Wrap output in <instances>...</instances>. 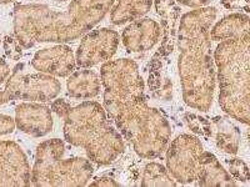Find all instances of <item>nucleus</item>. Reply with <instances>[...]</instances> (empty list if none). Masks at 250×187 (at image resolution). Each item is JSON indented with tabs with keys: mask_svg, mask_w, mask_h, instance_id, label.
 Here are the masks:
<instances>
[{
	"mask_svg": "<svg viewBox=\"0 0 250 187\" xmlns=\"http://www.w3.org/2000/svg\"><path fill=\"white\" fill-rule=\"evenodd\" d=\"M203 145L195 136L183 133L167 148V168L178 184H193L196 180Z\"/></svg>",
	"mask_w": 250,
	"mask_h": 187,
	"instance_id": "8",
	"label": "nucleus"
},
{
	"mask_svg": "<svg viewBox=\"0 0 250 187\" xmlns=\"http://www.w3.org/2000/svg\"><path fill=\"white\" fill-rule=\"evenodd\" d=\"M70 104L66 102L64 99H58L53 102V105H51V112H55L59 117L64 119L65 115L68 113V111L70 110Z\"/></svg>",
	"mask_w": 250,
	"mask_h": 187,
	"instance_id": "25",
	"label": "nucleus"
},
{
	"mask_svg": "<svg viewBox=\"0 0 250 187\" xmlns=\"http://www.w3.org/2000/svg\"><path fill=\"white\" fill-rule=\"evenodd\" d=\"M224 8L229 10H240L249 13V0H222Z\"/></svg>",
	"mask_w": 250,
	"mask_h": 187,
	"instance_id": "24",
	"label": "nucleus"
},
{
	"mask_svg": "<svg viewBox=\"0 0 250 187\" xmlns=\"http://www.w3.org/2000/svg\"><path fill=\"white\" fill-rule=\"evenodd\" d=\"M162 34V26L155 20L140 18L123 30L122 41L129 53H145L158 44Z\"/></svg>",
	"mask_w": 250,
	"mask_h": 187,
	"instance_id": "13",
	"label": "nucleus"
},
{
	"mask_svg": "<svg viewBox=\"0 0 250 187\" xmlns=\"http://www.w3.org/2000/svg\"><path fill=\"white\" fill-rule=\"evenodd\" d=\"M115 0H71L65 10L44 4H17L14 37L29 49L37 43L65 44L84 37L111 10Z\"/></svg>",
	"mask_w": 250,
	"mask_h": 187,
	"instance_id": "3",
	"label": "nucleus"
},
{
	"mask_svg": "<svg viewBox=\"0 0 250 187\" xmlns=\"http://www.w3.org/2000/svg\"><path fill=\"white\" fill-rule=\"evenodd\" d=\"M184 122L196 135H200L203 137L213 136V125H211V121L205 117L199 116L196 113L188 112L184 115Z\"/></svg>",
	"mask_w": 250,
	"mask_h": 187,
	"instance_id": "20",
	"label": "nucleus"
},
{
	"mask_svg": "<svg viewBox=\"0 0 250 187\" xmlns=\"http://www.w3.org/2000/svg\"><path fill=\"white\" fill-rule=\"evenodd\" d=\"M65 144L51 139L38 145L31 185L35 187H83L93 176L90 161L83 157H64Z\"/></svg>",
	"mask_w": 250,
	"mask_h": 187,
	"instance_id": "6",
	"label": "nucleus"
},
{
	"mask_svg": "<svg viewBox=\"0 0 250 187\" xmlns=\"http://www.w3.org/2000/svg\"><path fill=\"white\" fill-rule=\"evenodd\" d=\"M182 5L189 6V8H203V6H208L213 0H175Z\"/></svg>",
	"mask_w": 250,
	"mask_h": 187,
	"instance_id": "27",
	"label": "nucleus"
},
{
	"mask_svg": "<svg viewBox=\"0 0 250 187\" xmlns=\"http://www.w3.org/2000/svg\"><path fill=\"white\" fill-rule=\"evenodd\" d=\"M229 166V173L234 180H238L240 182H248L249 181L250 173L248 165L245 164L243 160L240 159H233L228 162Z\"/></svg>",
	"mask_w": 250,
	"mask_h": 187,
	"instance_id": "21",
	"label": "nucleus"
},
{
	"mask_svg": "<svg viewBox=\"0 0 250 187\" xmlns=\"http://www.w3.org/2000/svg\"><path fill=\"white\" fill-rule=\"evenodd\" d=\"M196 185L202 187H235V180L211 152L203 151L200 156Z\"/></svg>",
	"mask_w": 250,
	"mask_h": 187,
	"instance_id": "14",
	"label": "nucleus"
},
{
	"mask_svg": "<svg viewBox=\"0 0 250 187\" xmlns=\"http://www.w3.org/2000/svg\"><path fill=\"white\" fill-rule=\"evenodd\" d=\"M102 80L93 70L83 69L73 71L66 81L68 95L73 99L88 100L97 97L100 93Z\"/></svg>",
	"mask_w": 250,
	"mask_h": 187,
	"instance_id": "15",
	"label": "nucleus"
},
{
	"mask_svg": "<svg viewBox=\"0 0 250 187\" xmlns=\"http://www.w3.org/2000/svg\"><path fill=\"white\" fill-rule=\"evenodd\" d=\"M15 125L21 132L43 137L53 130L51 109L39 102H23L15 109Z\"/></svg>",
	"mask_w": 250,
	"mask_h": 187,
	"instance_id": "12",
	"label": "nucleus"
},
{
	"mask_svg": "<svg viewBox=\"0 0 250 187\" xmlns=\"http://www.w3.org/2000/svg\"><path fill=\"white\" fill-rule=\"evenodd\" d=\"M55 1H66V0H55Z\"/></svg>",
	"mask_w": 250,
	"mask_h": 187,
	"instance_id": "30",
	"label": "nucleus"
},
{
	"mask_svg": "<svg viewBox=\"0 0 250 187\" xmlns=\"http://www.w3.org/2000/svg\"><path fill=\"white\" fill-rule=\"evenodd\" d=\"M30 185V165L23 149L14 141H0V187Z\"/></svg>",
	"mask_w": 250,
	"mask_h": 187,
	"instance_id": "10",
	"label": "nucleus"
},
{
	"mask_svg": "<svg viewBox=\"0 0 250 187\" xmlns=\"http://www.w3.org/2000/svg\"><path fill=\"white\" fill-rule=\"evenodd\" d=\"M15 128H17V125H15L14 119H12L8 115L0 113V136L12 133L15 130Z\"/></svg>",
	"mask_w": 250,
	"mask_h": 187,
	"instance_id": "23",
	"label": "nucleus"
},
{
	"mask_svg": "<svg viewBox=\"0 0 250 187\" xmlns=\"http://www.w3.org/2000/svg\"><path fill=\"white\" fill-rule=\"evenodd\" d=\"M91 187H119L122 185L119 182H117L113 177L110 176H102V177H98V179L94 180L90 184Z\"/></svg>",
	"mask_w": 250,
	"mask_h": 187,
	"instance_id": "26",
	"label": "nucleus"
},
{
	"mask_svg": "<svg viewBox=\"0 0 250 187\" xmlns=\"http://www.w3.org/2000/svg\"><path fill=\"white\" fill-rule=\"evenodd\" d=\"M143 187H163V186H178V182L173 179V176L168 168L159 162H149L144 168L142 177Z\"/></svg>",
	"mask_w": 250,
	"mask_h": 187,
	"instance_id": "19",
	"label": "nucleus"
},
{
	"mask_svg": "<svg viewBox=\"0 0 250 187\" xmlns=\"http://www.w3.org/2000/svg\"><path fill=\"white\" fill-rule=\"evenodd\" d=\"M64 137L69 144L82 148L88 159L98 165H110L125 150L123 136L97 101L70 108L64 117Z\"/></svg>",
	"mask_w": 250,
	"mask_h": 187,
	"instance_id": "5",
	"label": "nucleus"
},
{
	"mask_svg": "<svg viewBox=\"0 0 250 187\" xmlns=\"http://www.w3.org/2000/svg\"><path fill=\"white\" fill-rule=\"evenodd\" d=\"M13 0H0V3H10Z\"/></svg>",
	"mask_w": 250,
	"mask_h": 187,
	"instance_id": "29",
	"label": "nucleus"
},
{
	"mask_svg": "<svg viewBox=\"0 0 250 187\" xmlns=\"http://www.w3.org/2000/svg\"><path fill=\"white\" fill-rule=\"evenodd\" d=\"M245 34H250V19L244 13L227 15L210 28V39L214 41L233 39Z\"/></svg>",
	"mask_w": 250,
	"mask_h": 187,
	"instance_id": "16",
	"label": "nucleus"
},
{
	"mask_svg": "<svg viewBox=\"0 0 250 187\" xmlns=\"http://www.w3.org/2000/svg\"><path fill=\"white\" fill-rule=\"evenodd\" d=\"M0 40H1V39H0Z\"/></svg>",
	"mask_w": 250,
	"mask_h": 187,
	"instance_id": "31",
	"label": "nucleus"
},
{
	"mask_svg": "<svg viewBox=\"0 0 250 187\" xmlns=\"http://www.w3.org/2000/svg\"><path fill=\"white\" fill-rule=\"evenodd\" d=\"M110 13V21L114 25L131 23L150 12L154 0H115Z\"/></svg>",
	"mask_w": 250,
	"mask_h": 187,
	"instance_id": "18",
	"label": "nucleus"
},
{
	"mask_svg": "<svg viewBox=\"0 0 250 187\" xmlns=\"http://www.w3.org/2000/svg\"><path fill=\"white\" fill-rule=\"evenodd\" d=\"M219 105L242 124L250 122V34L219 41L214 51Z\"/></svg>",
	"mask_w": 250,
	"mask_h": 187,
	"instance_id": "4",
	"label": "nucleus"
},
{
	"mask_svg": "<svg viewBox=\"0 0 250 187\" xmlns=\"http://www.w3.org/2000/svg\"><path fill=\"white\" fill-rule=\"evenodd\" d=\"M216 14L218 10L213 6L196 8L183 15L178 29V70L183 99L189 108L202 112L210 110L216 86L210 39Z\"/></svg>",
	"mask_w": 250,
	"mask_h": 187,
	"instance_id": "2",
	"label": "nucleus"
},
{
	"mask_svg": "<svg viewBox=\"0 0 250 187\" xmlns=\"http://www.w3.org/2000/svg\"><path fill=\"white\" fill-rule=\"evenodd\" d=\"M213 136L216 146L228 155H235L240 144V131L235 125L224 116H215L211 119Z\"/></svg>",
	"mask_w": 250,
	"mask_h": 187,
	"instance_id": "17",
	"label": "nucleus"
},
{
	"mask_svg": "<svg viewBox=\"0 0 250 187\" xmlns=\"http://www.w3.org/2000/svg\"><path fill=\"white\" fill-rule=\"evenodd\" d=\"M104 110L143 159H158L167 151L171 129L164 113L148 105L138 64L131 59L109 60L100 70Z\"/></svg>",
	"mask_w": 250,
	"mask_h": 187,
	"instance_id": "1",
	"label": "nucleus"
},
{
	"mask_svg": "<svg viewBox=\"0 0 250 187\" xmlns=\"http://www.w3.org/2000/svg\"><path fill=\"white\" fill-rule=\"evenodd\" d=\"M62 91V84L57 77L44 73L24 74V64L20 62L13 69L0 91V105L13 100L30 102H46L54 100Z\"/></svg>",
	"mask_w": 250,
	"mask_h": 187,
	"instance_id": "7",
	"label": "nucleus"
},
{
	"mask_svg": "<svg viewBox=\"0 0 250 187\" xmlns=\"http://www.w3.org/2000/svg\"><path fill=\"white\" fill-rule=\"evenodd\" d=\"M31 65L39 73L54 77H65L75 70V54L65 44H58L51 48L37 51L31 60Z\"/></svg>",
	"mask_w": 250,
	"mask_h": 187,
	"instance_id": "11",
	"label": "nucleus"
},
{
	"mask_svg": "<svg viewBox=\"0 0 250 187\" xmlns=\"http://www.w3.org/2000/svg\"><path fill=\"white\" fill-rule=\"evenodd\" d=\"M119 41V34L113 29L102 28L89 31L78 46L75 54L77 66L89 69L109 61L117 53Z\"/></svg>",
	"mask_w": 250,
	"mask_h": 187,
	"instance_id": "9",
	"label": "nucleus"
},
{
	"mask_svg": "<svg viewBox=\"0 0 250 187\" xmlns=\"http://www.w3.org/2000/svg\"><path fill=\"white\" fill-rule=\"evenodd\" d=\"M10 75V68H9L8 62L5 60L0 59V85L5 81Z\"/></svg>",
	"mask_w": 250,
	"mask_h": 187,
	"instance_id": "28",
	"label": "nucleus"
},
{
	"mask_svg": "<svg viewBox=\"0 0 250 187\" xmlns=\"http://www.w3.org/2000/svg\"><path fill=\"white\" fill-rule=\"evenodd\" d=\"M4 50H5L6 56L12 60H18L21 56L23 46L20 45L15 37H6L4 40Z\"/></svg>",
	"mask_w": 250,
	"mask_h": 187,
	"instance_id": "22",
	"label": "nucleus"
}]
</instances>
